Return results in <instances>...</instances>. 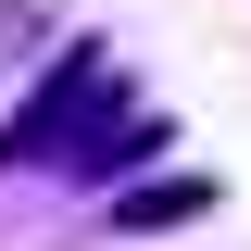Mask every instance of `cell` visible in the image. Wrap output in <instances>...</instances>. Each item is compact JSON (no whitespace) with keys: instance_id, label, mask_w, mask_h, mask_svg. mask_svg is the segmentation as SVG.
Instances as JSON below:
<instances>
[{"instance_id":"obj_1","label":"cell","mask_w":251,"mask_h":251,"mask_svg":"<svg viewBox=\"0 0 251 251\" xmlns=\"http://www.w3.org/2000/svg\"><path fill=\"white\" fill-rule=\"evenodd\" d=\"M126 151H151V126H138V100H126V63L113 50H63L50 88L0 126V163H63V176H88V188H113Z\"/></svg>"},{"instance_id":"obj_2","label":"cell","mask_w":251,"mask_h":251,"mask_svg":"<svg viewBox=\"0 0 251 251\" xmlns=\"http://www.w3.org/2000/svg\"><path fill=\"white\" fill-rule=\"evenodd\" d=\"M201 201H214L201 176H151V188H113V226H188Z\"/></svg>"}]
</instances>
